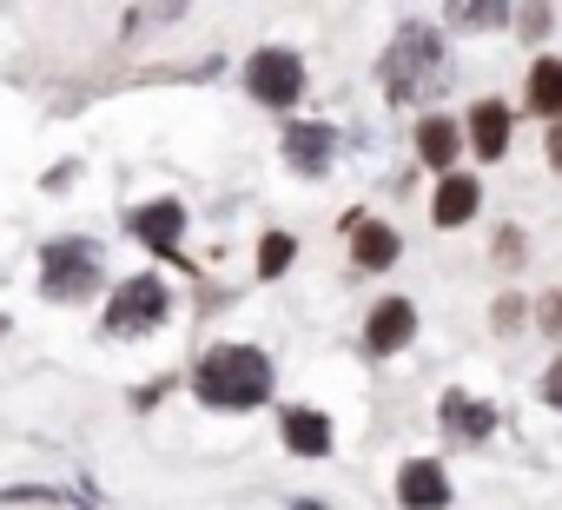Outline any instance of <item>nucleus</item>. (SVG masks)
Masks as SVG:
<instances>
[{
	"mask_svg": "<svg viewBox=\"0 0 562 510\" xmlns=\"http://www.w3.org/2000/svg\"><path fill=\"white\" fill-rule=\"evenodd\" d=\"M476 206H483V186H476L470 173H450V179L437 186V199H430V219H437V225H470Z\"/></svg>",
	"mask_w": 562,
	"mask_h": 510,
	"instance_id": "15",
	"label": "nucleus"
},
{
	"mask_svg": "<svg viewBox=\"0 0 562 510\" xmlns=\"http://www.w3.org/2000/svg\"><path fill=\"white\" fill-rule=\"evenodd\" d=\"M166 286L153 279V273H139V279H126L120 292H113V306H106V332H120V339H146L153 325H166Z\"/></svg>",
	"mask_w": 562,
	"mask_h": 510,
	"instance_id": "5",
	"label": "nucleus"
},
{
	"mask_svg": "<svg viewBox=\"0 0 562 510\" xmlns=\"http://www.w3.org/2000/svg\"><path fill=\"white\" fill-rule=\"evenodd\" d=\"M529 107L555 126L562 120V60H536L529 67Z\"/></svg>",
	"mask_w": 562,
	"mask_h": 510,
	"instance_id": "16",
	"label": "nucleus"
},
{
	"mask_svg": "<svg viewBox=\"0 0 562 510\" xmlns=\"http://www.w3.org/2000/svg\"><path fill=\"white\" fill-rule=\"evenodd\" d=\"M292 259H299V239H292V232H265V239H258V279H278Z\"/></svg>",
	"mask_w": 562,
	"mask_h": 510,
	"instance_id": "17",
	"label": "nucleus"
},
{
	"mask_svg": "<svg viewBox=\"0 0 562 510\" xmlns=\"http://www.w3.org/2000/svg\"><path fill=\"white\" fill-rule=\"evenodd\" d=\"M192 391L212 411H251V404L271 398V358L258 345H212L192 365Z\"/></svg>",
	"mask_w": 562,
	"mask_h": 510,
	"instance_id": "1",
	"label": "nucleus"
},
{
	"mask_svg": "<svg viewBox=\"0 0 562 510\" xmlns=\"http://www.w3.org/2000/svg\"><path fill=\"white\" fill-rule=\"evenodd\" d=\"M549 166H562V120L549 126Z\"/></svg>",
	"mask_w": 562,
	"mask_h": 510,
	"instance_id": "23",
	"label": "nucleus"
},
{
	"mask_svg": "<svg viewBox=\"0 0 562 510\" xmlns=\"http://www.w3.org/2000/svg\"><path fill=\"white\" fill-rule=\"evenodd\" d=\"M509 8H450V27H503Z\"/></svg>",
	"mask_w": 562,
	"mask_h": 510,
	"instance_id": "18",
	"label": "nucleus"
},
{
	"mask_svg": "<svg viewBox=\"0 0 562 510\" xmlns=\"http://www.w3.org/2000/svg\"><path fill=\"white\" fill-rule=\"evenodd\" d=\"M41 292L54 306H80L87 292H100V245L93 239H54L41 252Z\"/></svg>",
	"mask_w": 562,
	"mask_h": 510,
	"instance_id": "2",
	"label": "nucleus"
},
{
	"mask_svg": "<svg viewBox=\"0 0 562 510\" xmlns=\"http://www.w3.org/2000/svg\"><path fill=\"white\" fill-rule=\"evenodd\" d=\"M417 339V306L411 299H384V306H371V325H364V345L378 352V358H391V352H404Z\"/></svg>",
	"mask_w": 562,
	"mask_h": 510,
	"instance_id": "8",
	"label": "nucleus"
},
{
	"mask_svg": "<svg viewBox=\"0 0 562 510\" xmlns=\"http://www.w3.org/2000/svg\"><path fill=\"white\" fill-rule=\"evenodd\" d=\"M522 312H529L522 299H496V306H490V319H496V332H516V325H522Z\"/></svg>",
	"mask_w": 562,
	"mask_h": 510,
	"instance_id": "19",
	"label": "nucleus"
},
{
	"mask_svg": "<svg viewBox=\"0 0 562 510\" xmlns=\"http://www.w3.org/2000/svg\"><path fill=\"white\" fill-rule=\"evenodd\" d=\"M331 153H338V133L331 126H292L285 133V166H299V173H325L331 166Z\"/></svg>",
	"mask_w": 562,
	"mask_h": 510,
	"instance_id": "14",
	"label": "nucleus"
},
{
	"mask_svg": "<svg viewBox=\"0 0 562 510\" xmlns=\"http://www.w3.org/2000/svg\"><path fill=\"white\" fill-rule=\"evenodd\" d=\"M516 252H522V232H496V259H503V266H522Z\"/></svg>",
	"mask_w": 562,
	"mask_h": 510,
	"instance_id": "22",
	"label": "nucleus"
},
{
	"mask_svg": "<svg viewBox=\"0 0 562 510\" xmlns=\"http://www.w3.org/2000/svg\"><path fill=\"white\" fill-rule=\"evenodd\" d=\"M457 153H463V126H457V120H443V113L417 120V159H424V166H437V173L450 179Z\"/></svg>",
	"mask_w": 562,
	"mask_h": 510,
	"instance_id": "13",
	"label": "nucleus"
},
{
	"mask_svg": "<svg viewBox=\"0 0 562 510\" xmlns=\"http://www.w3.org/2000/svg\"><path fill=\"white\" fill-rule=\"evenodd\" d=\"M536 325H542L549 339H562V292H549V299L536 306Z\"/></svg>",
	"mask_w": 562,
	"mask_h": 510,
	"instance_id": "20",
	"label": "nucleus"
},
{
	"mask_svg": "<svg viewBox=\"0 0 562 510\" xmlns=\"http://www.w3.org/2000/svg\"><path fill=\"white\" fill-rule=\"evenodd\" d=\"M536 391H542V404H555V411H562V358L542 372V385H536Z\"/></svg>",
	"mask_w": 562,
	"mask_h": 510,
	"instance_id": "21",
	"label": "nucleus"
},
{
	"mask_svg": "<svg viewBox=\"0 0 562 510\" xmlns=\"http://www.w3.org/2000/svg\"><path fill=\"white\" fill-rule=\"evenodd\" d=\"M351 259H358L364 273H391V266L404 259L397 225H384V219H351Z\"/></svg>",
	"mask_w": 562,
	"mask_h": 510,
	"instance_id": "10",
	"label": "nucleus"
},
{
	"mask_svg": "<svg viewBox=\"0 0 562 510\" xmlns=\"http://www.w3.org/2000/svg\"><path fill=\"white\" fill-rule=\"evenodd\" d=\"M292 510H325V503H292Z\"/></svg>",
	"mask_w": 562,
	"mask_h": 510,
	"instance_id": "24",
	"label": "nucleus"
},
{
	"mask_svg": "<svg viewBox=\"0 0 562 510\" xmlns=\"http://www.w3.org/2000/svg\"><path fill=\"white\" fill-rule=\"evenodd\" d=\"M126 225H133V239H146L159 252V259H172L179 239H186V206L179 199H153V206H133Z\"/></svg>",
	"mask_w": 562,
	"mask_h": 510,
	"instance_id": "6",
	"label": "nucleus"
},
{
	"mask_svg": "<svg viewBox=\"0 0 562 510\" xmlns=\"http://www.w3.org/2000/svg\"><path fill=\"white\" fill-rule=\"evenodd\" d=\"M245 93H251L258 107H271V113H285V107L305 93V60H299L292 47H258V54L245 60Z\"/></svg>",
	"mask_w": 562,
	"mask_h": 510,
	"instance_id": "3",
	"label": "nucleus"
},
{
	"mask_svg": "<svg viewBox=\"0 0 562 510\" xmlns=\"http://www.w3.org/2000/svg\"><path fill=\"white\" fill-rule=\"evenodd\" d=\"M397 503H404V510H450V470L430 464V457L404 464V470H397Z\"/></svg>",
	"mask_w": 562,
	"mask_h": 510,
	"instance_id": "9",
	"label": "nucleus"
},
{
	"mask_svg": "<svg viewBox=\"0 0 562 510\" xmlns=\"http://www.w3.org/2000/svg\"><path fill=\"white\" fill-rule=\"evenodd\" d=\"M509 133H516V120H509L503 100H476L470 107V146H476V159H503L509 153Z\"/></svg>",
	"mask_w": 562,
	"mask_h": 510,
	"instance_id": "11",
	"label": "nucleus"
},
{
	"mask_svg": "<svg viewBox=\"0 0 562 510\" xmlns=\"http://www.w3.org/2000/svg\"><path fill=\"white\" fill-rule=\"evenodd\" d=\"M437 67H443V41H437V27L411 21V27L391 41V60H384V87H391V100H411L417 80L437 74Z\"/></svg>",
	"mask_w": 562,
	"mask_h": 510,
	"instance_id": "4",
	"label": "nucleus"
},
{
	"mask_svg": "<svg viewBox=\"0 0 562 510\" xmlns=\"http://www.w3.org/2000/svg\"><path fill=\"white\" fill-rule=\"evenodd\" d=\"M0 332H8V319H0Z\"/></svg>",
	"mask_w": 562,
	"mask_h": 510,
	"instance_id": "25",
	"label": "nucleus"
},
{
	"mask_svg": "<svg viewBox=\"0 0 562 510\" xmlns=\"http://www.w3.org/2000/svg\"><path fill=\"white\" fill-rule=\"evenodd\" d=\"M278 437H285V451H299V457H325L331 451V418L312 411V404H299V411L278 418Z\"/></svg>",
	"mask_w": 562,
	"mask_h": 510,
	"instance_id": "12",
	"label": "nucleus"
},
{
	"mask_svg": "<svg viewBox=\"0 0 562 510\" xmlns=\"http://www.w3.org/2000/svg\"><path fill=\"white\" fill-rule=\"evenodd\" d=\"M496 404H483V398H470V391H443V404H437V424L457 437V444H483L490 431H496Z\"/></svg>",
	"mask_w": 562,
	"mask_h": 510,
	"instance_id": "7",
	"label": "nucleus"
}]
</instances>
